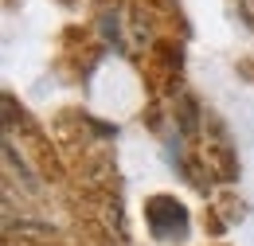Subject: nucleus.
I'll return each instance as SVG.
<instances>
[{"instance_id":"obj_1","label":"nucleus","mask_w":254,"mask_h":246,"mask_svg":"<svg viewBox=\"0 0 254 246\" xmlns=\"http://www.w3.org/2000/svg\"><path fill=\"white\" fill-rule=\"evenodd\" d=\"M145 227L160 243H180V239H188L191 219L176 195H153V199H145Z\"/></svg>"},{"instance_id":"obj_2","label":"nucleus","mask_w":254,"mask_h":246,"mask_svg":"<svg viewBox=\"0 0 254 246\" xmlns=\"http://www.w3.org/2000/svg\"><path fill=\"white\" fill-rule=\"evenodd\" d=\"M102 31H106V39H114V47H122V24H118V12H106Z\"/></svg>"},{"instance_id":"obj_3","label":"nucleus","mask_w":254,"mask_h":246,"mask_svg":"<svg viewBox=\"0 0 254 246\" xmlns=\"http://www.w3.org/2000/svg\"><path fill=\"white\" fill-rule=\"evenodd\" d=\"M239 16H243V24L254 31V0H239Z\"/></svg>"},{"instance_id":"obj_4","label":"nucleus","mask_w":254,"mask_h":246,"mask_svg":"<svg viewBox=\"0 0 254 246\" xmlns=\"http://www.w3.org/2000/svg\"><path fill=\"white\" fill-rule=\"evenodd\" d=\"M8 246H16V243H12V239H8ZM20 246H28V243H20Z\"/></svg>"}]
</instances>
